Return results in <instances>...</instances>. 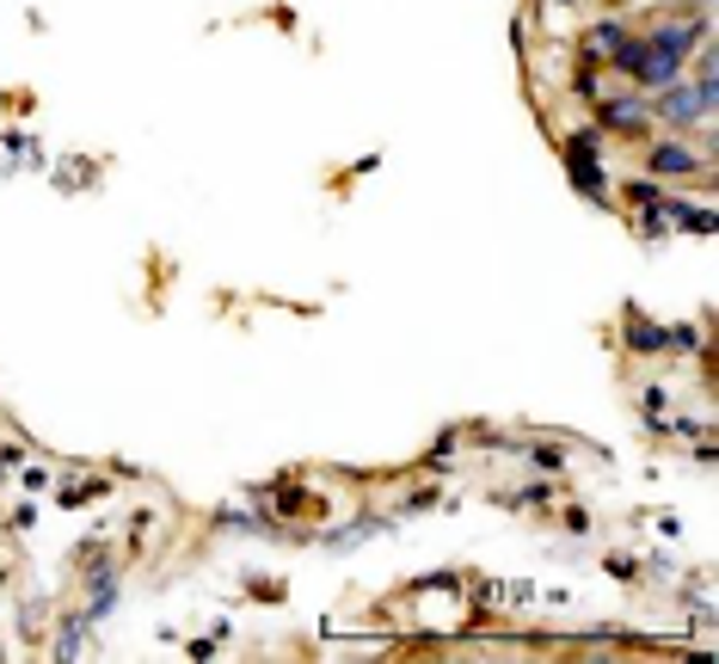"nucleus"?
I'll return each mask as SVG.
<instances>
[{"mask_svg": "<svg viewBox=\"0 0 719 664\" xmlns=\"http://www.w3.org/2000/svg\"><path fill=\"white\" fill-rule=\"evenodd\" d=\"M639 111L646 105H634V99H627V105H609V123L615 130H639Z\"/></svg>", "mask_w": 719, "mask_h": 664, "instance_id": "obj_2", "label": "nucleus"}, {"mask_svg": "<svg viewBox=\"0 0 719 664\" xmlns=\"http://www.w3.org/2000/svg\"><path fill=\"white\" fill-rule=\"evenodd\" d=\"M652 173H695V154H689V148H658Z\"/></svg>", "mask_w": 719, "mask_h": 664, "instance_id": "obj_1", "label": "nucleus"}]
</instances>
